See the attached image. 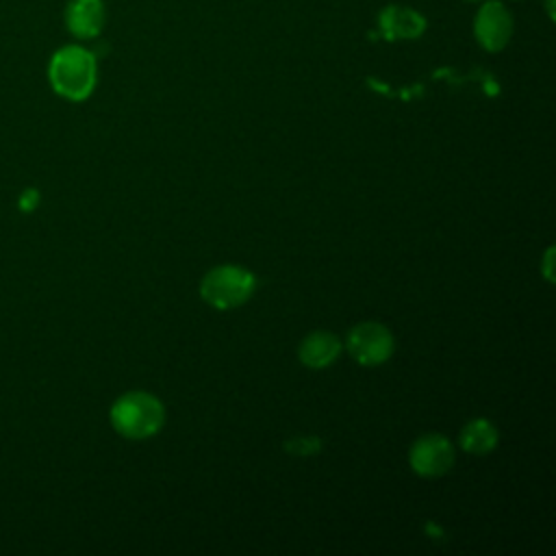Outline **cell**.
<instances>
[{
    "mask_svg": "<svg viewBox=\"0 0 556 556\" xmlns=\"http://www.w3.org/2000/svg\"><path fill=\"white\" fill-rule=\"evenodd\" d=\"M96 59L80 46H65L56 50L48 65V78L52 89L72 102H80L91 96L96 87Z\"/></svg>",
    "mask_w": 556,
    "mask_h": 556,
    "instance_id": "1",
    "label": "cell"
},
{
    "mask_svg": "<svg viewBox=\"0 0 556 556\" xmlns=\"http://www.w3.org/2000/svg\"><path fill=\"white\" fill-rule=\"evenodd\" d=\"M165 421V410L159 397L146 391H130L111 406V424L117 434L132 441L154 437Z\"/></svg>",
    "mask_w": 556,
    "mask_h": 556,
    "instance_id": "2",
    "label": "cell"
},
{
    "mask_svg": "<svg viewBox=\"0 0 556 556\" xmlns=\"http://www.w3.org/2000/svg\"><path fill=\"white\" fill-rule=\"evenodd\" d=\"M256 289L252 271L239 265H217L204 274L200 282V295L206 304L219 311L237 308L250 300Z\"/></svg>",
    "mask_w": 556,
    "mask_h": 556,
    "instance_id": "3",
    "label": "cell"
},
{
    "mask_svg": "<svg viewBox=\"0 0 556 556\" xmlns=\"http://www.w3.org/2000/svg\"><path fill=\"white\" fill-rule=\"evenodd\" d=\"M345 345L350 356L358 365L376 367L391 358L395 350V339L387 326L378 321H363L350 330Z\"/></svg>",
    "mask_w": 556,
    "mask_h": 556,
    "instance_id": "4",
    "label": "cell"
},
{
    "mask_svg": "<svg viewBox=\"0 0 556 556\" xmlns=\"http://www.w3.org/2000/svg\"><path fill=\"white\" fill-rule=\"evenodd\" d=\"M408 460L417 476L437 478L452 469L454 447L443 434H424L413 443Z\"/></svg>",
    "mask_w": 556,
    "mask_h": 556,
    "instance_id": "5",
    "label": "cell"
},
{
    "mask_svg": "<svg viewBox=\"0 0 556 556\" xmlns=\"http://www.w3.org/2000/svg\"><path fill=\"white\" fill-rule=\"evenodd\" d=\"M510 15L500 2H486L476 17V37L482 48L495 52L506 46L510 37Z\"/></svg>",
    "mask_w": 556,
    "mask_h": 556,
    "instance_id": "6",
    "label": "cell"
},
{
    "mask_svg": "<svg viewBox=\"0 0 556 556\" xmlns=\"http://www.w3.org/2000/svg\"><path fill=\"white\" fill-rule=\"evenodd\" d=\"M67 30L78 39L96 37L104 24V9L100 0H70L65 9Z\"/></svg>",
    "mask_w": 556,
    "mask_h": 556,
    "instance_id": "7",
    "label": "cell"
},
{
    "mask_svg": "<svg viewBox=\"0 0 556 556\" xmlns=\"http://www.w3.org/2000/svg\"><path fill=\"white\" fill-rule=\"evenodd\" d=\"M339 354H341V341L334 334L324 330H315L306 334L298 350L302 365L311 369H324L332 365L339 358Z\"/></svg>",
    "mask_w": 556,
    "mask_h": 556,
    "instance_id": "8",
    "label": "cell"
},
{
    "mask_svg": "<svg viewBox=\"0 0 556 556\" xmlns=\"http://www.w3.org/2000/svg\"><path fill=\"white\" fill-rule=\"evenodd\" d=\"M380 30L387 39H410L424 30V17L404 7H389L380 15Z\"/></svg>",
    "mask_w": 556,
    "mask_h": 556,
    "instance_id": "9",
    "label": "cell"
},
{
    "mask_svg": "<svg viewBox=\"0 0 556 556\" xmlns=\"http://www.w3.org/2000/svg\"><path fill=\"white\" fill-rule=\"evenodd\" d=\"M497 445V428L486 419H473L460 430V447L469 454L482 456Z\"/></svg>",
    "mask_w": 556,
    "mask_h": 556,
    "instance_id": "10",
    "label": "cell"
}]
</instances>
